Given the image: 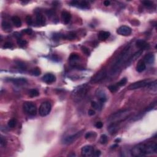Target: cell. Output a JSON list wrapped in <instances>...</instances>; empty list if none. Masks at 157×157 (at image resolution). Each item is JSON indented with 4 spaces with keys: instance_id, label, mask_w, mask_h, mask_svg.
Here are the masks:
<instances>
[{
    "instance_id": "obj_1",
    "label": "cell",
    "mask_w": 157,
    "mask_h": 157,
    "mask_svg": "<svg viewBox=\"0 0 157 157\" xmlns=\"http://www.w3.org/2000/svg\"><path fill=\"white\" fill-rule=\"evenodd\" d=\"M157 152V144L155 142H147L141 143L134 147L131 150V154L134 157L144 156L156 153Z\"/></svg>"
},
{
    "instance_id": "obj_15",
    "label": "cell",
    "mask_w": 157,
    "mask_h": 157,
    "mask_svg": "<svg viewBox=\"0 0 157 157\" xmlns=\"http://www.w3.org/2000/svg\"><path fill=\"white\" fill-rule=\"evenodd\" d=\"M61 19L64 24H68L71 19V15L68 11H64L61 12Z\"/></svg>"
},
{
    "instance_id": "obj_3",
    "label": "cell",
    "mask_w": 157,
    "mask_h": 157,
    "mask_svg": "<svg viewBox=\"0 0 157 157\" xmlns=\"http://www.w3.org/2000/svg\"><path fill=\"white\" fill-rule=\"evenodd\" d=\"M129 114V110L128 109H125V110H119L117 112H115L114 114H112L108 118V120L110 121H120L123 120V118H125L127 115Z\"/></svg>"
},
{
    "instance_id": "obj_50",
    "label": "cell",
    "mask_w": 157,
    "mask_h": 157,
    "mask_svg": "<svg viewBox=\"0 0 157 157\" xmlns=\"http://www.w3.org/2000/svg\"><path fill=\"white\" fill-rule=\"evenodd\" d=\"M118 147V145L114 144V145H112V146L110 147V148H111V149H115V147Z\"/></svg>"
},
{
    "instance_id": "obj_28",
    "label": "cell",
    "mask_w": 157,
    "mask_h": 157,
    "mask_svg": "<svg viewBox=\"0 0 157 157\" xmlns=\"http://www.w3.org/2000/svg\"><path fill=\"white\" fill-rule=\"evenodd\" d=\"M29 95L30 97H36L39 96V92L36 89H31L29 92Z\"/></svg>"
},
{
    "instance_id": "obj_23",
    "label": "cell",
    "mask_w": 157,
    "mask_h": 157,
    "mask_svg": "<svg viewBox=\"0 0 157 157\" xmlns=\"http://www.w3.org/2000/svg\"><path fill=\"white\" fill-rule=\"evenodd\" d=\"M1 27L3 30L5 31H11L12 30V27L11 25L8 22L6 21H3L1 23Z\"/></svg>"
},
{
    "instance_id": "obj_6",
    "label": "cell",
    "mask_w": 157,
    "mask_h": 157,
    "mask_svg": "<svg viewBox=\"0 0 157 157\" xmlns=\"http://www.w3.org/2000/svg\"><path fill=\"white\" fill-rule=\"evenodd\" d=\"M107 74V70L106 69H102L92 77L90 80V82L92 84H96V83L99 82L106 77Z\"/></svg>"
},
{
    "instance_id": "obj_49",
    "label": "cell",
    "mask_w": 157,
    "mask_h": 157,
    "mask_svg": "<svg viewBox=\"0 0 157 157\" xmlns=\"http://www.w3.org/2000/svg\"><path fill=\"white\" fill-rule=\"evenodd\" d=\"M110 4V2L109 1H104V5L105 6H108Z\"/></svg>"
},
{
    "instance_id": "obj_24",
    "label": "cell",
    "mask_w": 157,
    "mask_h": 157,
    "mask_svg": "<svg viewBox=\"0 0 157 157\" xmlns=\"http://www.w3.org/2000/svg\"><path fill=\"white\" fill-rule=\"evenodd\" d=\"M142 53V50H139V51H138L137 52H136V53H134V54L132 56V57L130 58L129 60H128V63H129V64H130V63H131L132 62L136 60L137 59V58L139 57Z\"/></svg>"
},
{
    "instance_id": "obj_11",
    "label": "cell",
    "mask_w": 157,
    "mask_h": 157,
    "mask_svg": "<svg viewBox=\"0 0 157 157\" xmlns=\"http://www.w3.org/2000/svg\"><path fill=\"white\" fill-rule=\"evenodd\" d=\"M81 153L84 157H90L93 155L94 149L92 145H85L81 149Z\"/></svg>"
},
{
    "instance_id": "obj_9",
    "label": "cell",
    "mask_w": 157,
    "mask_h": 157,
    "mask_svg": "<svg viewBox=\"0 0 157 157\" xmlns=\"http://www.w3.org/2000/svg\"><path fill=\"white\" fill-rule=\"evenodd\" d=\"M88 87H87L86 85L80 86L75 90L73 92V95L76 99H81V98H84L86 95L88 91Z\"/></svg>"
},
{
    "instance_id": "obj_5",
    "label": "cell",
    "mask_w": 157,
    "mask_h": 157,
    "mask_svg": "<svg viewBox=\"0 0 157 157\" xmlns=\"http://www.w3.org/2000/svg\"><path fill=\"white\" fill-rule=\"evenodd\" d=\"M52 109V106L49 102L45 101L40 104L39 109V114L41 117H45L50 114Z\"/></svg>"
},
{
    "instance_id": "obj_18",
    "label": "cell",
    "mask_w": 157,
    "mask_h": 157,
    "mask_svg": "<svg viewBox=\"0 0 157 157\" xmlns=\"http://www.w3.org/2000/svg\"><path fill=\"white\" fill-rule=\"evenodd\" d=\"M136 47L141 48V50L145 49L147 47H149V44L146 41H145L144 40H142V39L137 40L136 42Z\"/></svg>"
},
{
    "instance_id": "obj_30",
    "label": "cell",
    "mask_w": 157,
    "mask_h": 157,
    "mask_svg": "<svg viewBox=\"0 0 157 157\" xmlns=\"http://www.w3.org/2000/svg\"><path fill=\"white\" fill-rule=\"evenodd\" d=\"M16 124H17V120L15 118H12L8 121V126L11 128L15 127L16 126Z\"/></svg>"
},
{
    "instance_id": "obj_38",
    "label": "cell",
    "mask_w": 157,
    "mask_h": 157,
    "mask_svg": "<svg viewBox=\"0 0 157 157\" xmlns=\"http://www.w3.org/2000/svg\"><path fill=\"white\" fill-rule=\"evenodd\" d=\"M4 48H11L13 47V44L11 42H5L3 45Z\"/></svg>"
},
{
    "instance_id": "obj_41",
    "label": "cell",
    "mask_w": 157,
    "mask_h": 157,
    "mask_svg": "<svg viewBox=\"0 0 157 157\" xmlns=\"http://www.w3.org/2000/svg\"><path fill=\"white\" fill-rule=\"evenodd\" d=\"M26 22H27L28 25H32V24H33V19H32L31 16H27V17H26Z\"/></svg>"
},
{
    "instance_id": "obj_21",
    "label": "cell",
    "mask_w": 157,
    "mask_h": 157,
    "mask_svg": "<svg viewBox=\"0 0 157 157\" xmlns=\"http://www.w3.org/2000/svg\"><path fill=\"white\" fill-rule=\"evenodd\" d=\"M146 69V64L144 63L143 60H141L137 63V65L136 66V71L138 72H142Z\"/></svg>"
},
{
    "instance_id": "obj_45",
    "label": "cell",
    "mask_w": 157,
    "mask_h": 157,
    "mask_svg": "<svg viewBox=\"0 0 157 157\" xmlns=\"http://www.w3.org/2000/svg\"><path fill=\"white\" fill-rule=\"evenodd\" d=\"M103 123L101 122V121H98L97 122V123L95 124V126L97 128H99V129H101V128L103 127Z\"/></svg>"
},
{
    "instance_id": "obj_48",
    "label": "cell",
    "mask_w": 157,
    "mask_h": 157,
    "mask_svg": "<svg viewBox=\"0 0 157 157\" xmlns=\"http://www.w3.org/2000/svg\"><path fill=\"white\" fill-rule=\"evenodd\" d=\"M101 155V151L100 150H97L96 152H94L93 155L95 157H99Z\"/></svg>"
},
{
    "instance_id": "obj_43",
    "label": "cell",
    "mask_w": 157,
    "mask_h": 157,
    "mask_svg": "<svg viewBox=\"0 0 157 157\" xmlns=\"http://www.w3.org/2000/svg\"><path fill=\"white\" fill-rule=\"evenodd\" d=\"M0 144L1 147H4L6 144V141L4 138L3 136H1V141H0Z\"/></svg>"
},
{
    "instance_id": "obj_22",
    "label": "cell",
    "mask_w": 157,
    "mask_h": 157,
    "mask_svg": "<svg viewBox=\"0 0 157 157\" xmlns=\"http://www.w3.org/2000/svg\"><path fill=\"white\" fill-rule=\"evenodd\" d=\"M107 129L109 131V132L110 133V134H114V133H116V131H117V129H118V125H117V123H115V122L111 123V124L108 126Z\"/></svg>"
},
{
    "instance_id": "obj_26",
    "label": "cell",
    "mask_w": 157,
    "mask_h": 157,
    "mask_svg": "<svg viewBox=\"0 0 157 157\" xmlns=\"http://www.w3.org/2000/svg\"><path fill=\"white\" fill-rule=\"evenodd\" d=\"M31 74L33 76H39V75L41 74V71H40V69L39 68H35L31 71Z\"/></svg>"
},
{
    "instance_id": "obj_25",
    "label": "cell",
    "mask_w": 157,
    "mask_h": 157,
    "mask_svg": "<svg viewBox=\"0 0 157 157\" xmlns=\"http://www.w3.org/2000/svg\"><path fill=\"white\" fill-rule=\"evenodd\" d=\"M76 37V33H74V32H69V33L66 34L65 36H64L63 37L66 39H68V40H72V39H75Z\"/></svg>"
},
{
    "instance_id": "obj_46",
    "label": "cell",
    "mask_w": 157,
    "mask_h": 157,
    "mask_svg": "<svg viewBox=\"0 0 157 157\" xmlns=\"http://www.w3.org/2000/svg\"><path fill=\"white\" fill-rule=\"evenodd\" d=\"M88 114H89V115H90V116H93V115H94L95 114V111L94 110H93V109H90V110H89V112H88Z\"/></svg>"
},
{
    "instance_id": "obj_44",
    "label": "cell",
    "mask_w": 157,
    "mask_h": 157,
    "mask_svg": "<svg viewBox=\"0 0 157 157\" xmlns=\"http://www.w3.org/2000/svg\"><path fill=\"white\" fill-rule=\"evenodd\" d=\"M61 37H62L61 34H53V40H58Z\"/></svg>"
},
{
    "instance_id": "obj_20",
    "label": "cell",
    "mask_w": 157,
    "mask_h": 157,
    "mask_svg": "<svg viewBox=\"0 0 157 157\" xmlns=\"http://www.w3.org/2000/svg\"><path fill=\"white\" fill-rule=\"evenodd\" d=\"M11 20L13 24L14 25V26L17 28H20L21 26H22V21H21V19L18 16H13L12 18H11Z\"/></svg>"
},
{
    "instance_id": "obj_7",
    "label": "cell",
    "mask_w": 157,
    "mask_h": 157,
    "mask_svg": "<svg viewBox=\"0 0 157 157\" xmlns=\"http://www.w3.org/2000/svg\"><path fill=\"white\" fill-rule=\"evenodd\" d=\"M82 132L83 130H82L81 131H79V132L76 133L74 134H71V135L68 136H66V137L63 139L62 143L64 144L67 145L73 143L74 142L76 141L78 138H79L80 136L82 135Z\"/></svg>"
},
{
    "instance_id": "obj_17",
    "label": "cell",
    "mask_w": 157,
    "mask_h": 157,
    "mask_svg": "<svg viewBox=\"0 0 157 157\" xmlns=\"http://www.w3.org/2000/svg\"><path fill=\"white\" fill-rule=\"evenodd\" d=\"M144 61L145 64H152L154 63L155 61V56L152 53H148L144 58Z\"/></svg>"
},
{
    "instance_id": "obj_10",
    "label": "cell",
    "mask_w": 157,
    "mask_h": 157,
    "mask_svg": "<svg viewBox=\"0 0 157 157\" xmlns=\"http://www.w3.org/2000/svg\"><path fill=\"white\" fill-rule=\"evenodd\" d=\"M132 33V30L130 27L123 25L118 28L117 30V33L119 35L124 36H129Z\"/></svg>"
},
{
    "instance_id": "obj_33",
    "label": "cell",
    "mask_w": 157,
    "mask_h": 157,
    "mask_svg": "<svg viewBox=\"0 0 157 157\" xmlns=\"http://www.w3.org/2000/svg\"><path fill=\"white\" fill-rule=\"evenodd\" d=\"M127 83V79L125 77L121 79L118 83H117V85L118 87H122V86H124L126 85V84Z\"/></svg>"
},
{
    "instance_id": "obj_8",
    "label": "cell",
    "mask_w": 157,
    "mask_h": 157,
    "mask_svg": "<svg viewBox=\"0 0 157 157\" xmlns=\"http://www.w3.org/2000/svg\"><path fill=\"white\" fill-rule=\"evenodd\" d=\"M150 83V81L148 80H143V81H139L136 82H134L129 85L128 87V90H133L136 89H139L140 88L145 87L147 86Z\"/></svg>"
},
{
    "instance_id": "obj_31",
    "label": "cell",
    "mask_w": 157,
    "mask_h": 157,
    "mask_svg": "<svg viewBox=\"0 0 157 157\" xmlns=\"http://www.w3.org/2000/svg\"><path fill=\"white\" fill-rule=\"evenodd\" d=\"M77 7H79V8H82V9H88L89 8V4L87 3L86 1H82L81 3L79 2Z\"/></svg>"
},
{
    "instance_id": "obj_35",
    "label": "cell",
    "mask_w": 157,
    "mask_h": 157,
    "mask_svg": "<svg viewBox=\"0 0 157 157\" xmlns=\"http://www.w3.org/2000/svg\"><path fill=\"white\" fill-rule=\"evenodd\" d=\"M108 89L110 91L111 93H115V92H117L118 90V86L117 85H109L108 87Z\"/></svg>"
},
{
    "instance_id": "obj_32",
    "label": "cell",
    "mask_w": 157,
    "mask_h": 157,
    "mask_svg": "<svg viewBox=\"0 0 157 157\" xmlns=\"http://www.w3.org/2000/svg\"><path fill=\"white\" fill-rule=\"evenodd\" d=\"M108 139H107V136L106 134H102L100 137V142L101 144H105L107 142Z\"/></svg>"
},
{
    "instance_id": "obj_47",
    "label": "cell",
    "mask_w": 157,
    "mask_h": 157,
    "mask_svg": "<svg viewBox=\"0 0 157 157\" xmlns=\"http://www.w3.org/2000/svg\"><path fill=\"white\" fill-rule=\"evenodd\" d=\"M14 36L17 37V39H19V38H20V37H21V34H20V33H19V32H15V33H14Z\"/></svg>"
},
{
    "instance_id": "obj_51",
    "label": "cell",
    "mask_w": 157,
    "mask_h": 157,
    "mask_svg": "<svg viewBox=\"0 0 157 157\" xmlns=\"http://www.w3.org/2000/svg\"><path fill=\"white\" fill-rule=\"evenodd\" d=\"M120 141H121V139H117L115 141V142L117 143V142H120Z\"/></svg>"
},
{
    "instance_id": "obj_13",
    "label": "cell",
    "mask_w": 157,
    "mask_h": 157,
    "mask_svg": "<svg viewBox=\"0 0 157 157\" xmlns=\"http://www.w3.org/2000/svg\"><path fill=\"white\" fill-rule=\"evenodd\" d=\"M9 81L17 85H23L28 82L27 80L25 78H10Z\"/></svg>"
},
{
    "instance_id": "obj_40",
    "label": "cell",
    "mask_w": 157,
    "mask_h": 157,
    "mask_svg": "<svg viewBox=\"0 0 157 157\" xmlns=\"http://www.w3.org/2000/svg\"><path fill=\"white\" fill-rule=\"evenodd\" d=\"M91 106H92V107H93V108L96 109H98L101 107V106H100V104H98V103H97V102H95V101H92L91 102Z\"/></svg>"
},
{
    "instance_id": "obj_36",
    "label": "cell",
    "mask_w": 157,
    "mask_h": 157,
    "mask_svg": "<svg viewBox=\"0 0 157 157\" xmlns=\"http://www.w3.org/2000/svg\"><path fill=\"white\" fill-rule=\"evenodd\" d=\"M142 3L143 4L144 6L147 7V8H150L153 6V3L150 1H142Z\"/></svg>"
},
{
    "instance_id": "obj_14",
    "label": "cell",
    "mask_w": 157,
    "mask_h": 157,
    "mask_svg": "<svg viewBox=\"0 0 157 157\" xmlns=\"http://www.w3.org/2000/svg\"><path fill=\"white\" fill-rule=\"evenodd\" d=\"M36 22L39 26H44L45 24V17L41 13H37L36 15Z\"/></svg>"
},
{
    "instance_id": "obj_29",
    "label": "cell",
    "mask_w": 157,
    "mask_h": 157,
    "mask_svg": "<svg viewBox=\"0 0 157 157\" xmlns=\"http://www.w3.org/2000/svg\"><path fill=\"white\" fill-rule=\"evenodd\" d=\"M147 86L150 89H152V92L153 91L155 92H157V81H155L152 82H150Z\"/></svg>"
},
{
    "instance_id": "obj_2",
    "label": "cell",
    "mask_w": 157,
    "mask_h": 157,
    "mask_svg": "<svg viewBox=\"0 0 157 157\" xmlns=\"http://www.w3.org/2000/svg\"><path fill=\"white\" fill-rule=\"evenodd\" d=\"M129 50H130L129 47H127L121 52V53L119 55L118 57L117 58V60L115 61V62L112 65V69L110 71V74L114 76V75L117 74V72H119L121 66L123 65V64L125 63V61L127 59L129 53Z\"/></svg>"
},
{
    "instance_id": "obj_37",
    "label": "cell",
    "mask_w": 157,
    "mask_h": 157,
    "mask_svg": "<svg viewBox=\"0 0 157 157\" xmlns=\"http://www.w3.org/2000/svg\"><path fill=\"white\" fill-rule=\"evenodd\" d=\"M81 49H82L83 52L85 55H87V56H89V55H90V51L89 50V49L87 48V47H85V46H82Z\"/></svg>"
},
{
    "instance_id": "obj_19",
    "label": "cell",
    "mask_w": 157,
    "mask_h": 157,
    "mask_svg": "<svg viewBox=\"0 0 157 157\" xmlns=\"http://www.w3.org/2000/svg\"><path fill=\"white\" fill-rule=\"evenodd\" d=\"M110 35V33L108 31H101L98 33V38L100 40H106L108 39V37H109Z\"/></svg>"
},
{
    "instance_id": "obj_42",
    "label": "cell",
    "mask_w": 157,
    "mask_h": 157,
    "mask_svg": "<svg viewBox=\"0 0 157 157\" xmlns=\"http://www.w3.org/2000/svg\"><path fill=\"white\" fill-rule=\"evenodd\" d=\"M22 33H25V34L30 35V34H32V33H33V31H32V30L30 29V28H27V29H25V30H22Z\"/></svg>"
},
{
    "instance_id": "obj_39",
    "label": "cell",
    "mask_w": 157,
    "mask_h": 157,
    "mask_svg": "<svg viewBox=\"0 0 157 157\" xmlns=\"http://www.w3.org/2000/svg\"><path fill=\"white\" fill-rule=\"evenodd\" d=\"M94 135H96L95 132H88L86 133L85 137L86 139H89L92 138Z\"/></svg>"
},
{
    "instance_id": "obj_34",
    "label": "cell",
    "mask_w": 157,
    "mask_h": 157,
    "mask_svg": "<svg viewBox=\"0 0 157 157\" xmlns=\"http://www.w3.org/2000/svg\"><path fill=\"white\" fill-rule=\"evenodd\" d=\"M79 59V56L76 53H72L69 56V60L72 61H75Z\"/></svg>"
},
{
    "instance_id": "obj_27",
    "label": "cell",
    "mask_w": 157,
    "mask_h": 157,
    "mask_svg": "<svg viewBox=\"0 0 157 157\" xmlns=\"http://www.w3.org/2000/svg\"><path fill=\"white\" fill-rule=\"evenodd\" d=\"M17 44H18L19 47H25V45H26V44H27V42L26 41V40L21 39V38L17 39Z\"/></svg>"
},
{
    "instance_id": "obj_4",
    "label": "cell",
    "mask_w": 157,
    "mask_h": 157,
    "mask_svg": "<svg viewBox=\"0 0 157 157\" xmlns=\"http://www.w3.org/2000/svg\"><path fill=\"white\" fill-rule=\"evenodd\" d=\"M23 108L26 113L31 116H34L37 114V107L36 104L32 102H25L23 104Z\"/></svg>"
},
{
    "instance_id": "obj_16",
    "label": "cell",
    "mask_w": 157,
    "mask_h": 157,
    "mask_svg": "<svg viewBox=\"0 0 157 157\" xmlns=\"http://www.w3.org/2000/svg\"><path fill=\"white\" fill-rule=\"evenodd\" d=\"M96 95H97V98H98V100L100 101V103H105L107 100V98H106V95L104 92L101 90H99L96 93Z\"/></svg>"
},
{
    "instance_id": "obj_12",
    "label": "cell",
    "mask_w": 157,
    "mask_h": 157,
    "mask_svg": "<svg viewBox=\"0 0 157 157\" xmlns=\"http://www.w3.org/2000/svg\"><path fill=\"white\" fill-rule=\"evenodd\" d=\"M42 81L45 82L46 84H50L56 81V77L54 75L51 73L46 74L42 77Z\"/></svg>"
}]
</instances>
